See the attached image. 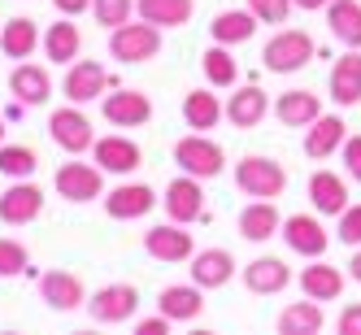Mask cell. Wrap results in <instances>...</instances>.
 I'll return each instance as SVG.
<instances>
[{
  "label": "cell",
  "mask_w": 361,
  "mask_h": 335,
  "mask_svg": "<svg viewBox=\"0 0 361 335\" xmlns=\"http://www.w3.org/2000/svg\"><path fill=\"white\" fill-rule=\"evenodd\" d=\"M83 309L100 327H122V322H131L135 309H140V288L135 283H105V288H96L87 296Z\"/></svg>",
  "instance_id": "obj_5"
},
{
  "label": "cell",
  "mask_w": 361,
  "mask_h": 335,
  "mask_svg": "<svg viewBox=\"0 0 361 335\" xmlns=\"http://www.w3.org/2000/svg\"><path fill=\"white\" fill-rule=\"evenodd\" d=\"M335 331H340V335H361V300L340 309V318H335Z\"/></svg>",
  "instance_id": "obj_42"
},
{
  "label": "cell",
  "mask_w": 361,
  "mask_h": 335,
  "mask_svg": "<svg viewBox=\"0 0 361 335\" xmlns=\"http://www.w3.org/2000/svg\"><path fill=\"white\" fill-rule=\"evenodd\" d=\"M326 27L344 48H361V0H331Z\"/></svg>",
  "instance_id": "obj_33"
},
{
  "label": "cell",
  "mask_w": 361,
  "mask_h": 335,
  "mask_svg": "<svg viewBox=\"0 0 361 335\" xmlns=\"http://www.w3.org/2000/svg\"><path fill=\"white\" fill-rule=\"evenodd\" d=\"M39 152L31 144H0V174L5 178H35Z\"/></svg>",
  "instance_id": "obj_36"
},
{
  "label": "cell",
  "mask_w": 361,
  "mask_h": 335,
  "mask_svg": "<svg viewBox=\"0 0 361 335\" xmlns=\"http://www.w3.org/2000/svg\"><path fill=\"white\" fill-rule=\"evenodd\" d=\"M314 57H318V44H314V35L300 31V27H279L266 39V48H262V66L270 74H296Z\"/></svg>",
  "instance_id": "obj_1"
},
{
  "label": "cell",
  "mask_w": 361,
  "mask_h": 335,
  "mask_svg": "<svg viewBox=\"0 0 361 335\" xmlns=\"http://www.w3.org/2000/svg\"><path fill=\"white\" fill-rule=\"evenodd\" d=\"M322 322H326L322 318V300H309L305 296V300H292L288 309H283L274 327L283 335H314V331H322Z\"/></svg>",
  "instance_id": "obj_35"
},
{
  "label": "cell",
  "mask_w": 361,
  "mask_h": 335,
  "mask_svg": "<svg viewBox=\"0 0 361 335\" xmlns=\"http://www.w3.org/2000/svg\"><path fill=\"white\" fill-rule=\"evenodd\" d=\"M39 300L48 309H57V314H74V309L87 305V288L79 274L70 270H44L39 274Z\"/></svg>",
  "instance_id": "obj_15"
},
{
  "label": "cell",
  "mask_w": 361,
  "mask_h": 335,
  "mask_svg": "<svg viewBox=\"0 0 361 335\" xmlns=\"http://www.w3.org/2000/svg\"><path fill=\"white\" fill-rule=\"evenodd\" d=\"M100 114H105L109 126H148L152 122V100L135 87H114L109 96H100Z\"/></svg>",
  "instance_id": "obj_14"
},
{
  "label": "cell",
  "mask_w": 361,
  "mask_h": 335,
  "mask_svg": "<svg viewBox=\"0 0 361 335\" xmlns=\"http://www.w3.org/2000/svg\"><path fill=\"white\" fill-rule=\"evenodd\" d=\"M18 274H35L31 270V252L22 240L0 236V279H18Z\"/></svg>",
  "instance_id": "obj_37"
},
{
  "label": "cell",
  "mask_w": 361,
  "mask_h": 335,
  "mask_svg": "<svg viewBox=\"0 0 361 335\" xmlns=\"http://www.w3.org/2000/svg\"><path fill=\"white\" fill-rule=\"evenodd\" d=\"M161 53V27L152 22H122L109 31V57H118L122 66H144Z\"/></svg>",
  "instance_id": "obj_3"
},
{
  "label": "cell",
  "mask_w": 361,
  "mask_h": 335,
  "mask_svg": "<svg viewBox=\"0 0 361 335\" xmlns=\"http://www.w3.org/2000/svg\"><path fill=\"white\" fill-rule=\"evenodd\" d=\"M300 292L309 296V300H340L344 296V270H335V266H326L322 257H314V266H305L300 270Z\"/></svg>",
  "instance_id": "obj_27"
},
{
  "label": "cell",
  "mask_w": 361,
  "mask_h": 335,
  "mask_svg": "<svg viewBox=\"0 0 361 335\" xmlns=\"http://www.w3.org/2000/svg\"><path fill=\"white\" fill-rule=\"evenodd\" d=\"M48 135H53V144L66 152V157H83V152H92V144H96V126L87 122L83 105L70 100V105L48 114Z\"/></svg>",
  "instance_id": "obj_4"
},
{
  "label": "cell",
  "mask_w": 361,
  "mask_h": 335,
  "mask_svg": "<svg viewBox=\"0 0 361 335\" xmlns=\"http://www.w3.org/2000/svg\"><path fill=\"white\" fill-rule=\"evenodd\" d=\"M44 44L35 18H9L5 27H0V53H5L9 61H27L35 57V48Z\"/></svg>",
  "instance_id": "obj_28"
},
{
  "label": "cell",
  "mask_w": 361,
  "mask_h": 335,
  "mask_svg": "<svg viewBox=\"0 0 361 335\" xmlns=\"http://www.w3.org/2000/svg\"><path fill=\"white\" fill-rule=\"evenodd\" d=\"M331 0H296V9H326Z\"/></svg>",
  "instance_id": "obj_46"
},
{
  "label": "cell",
  "mask_w": 361,
  "mask_h": 335,
  "mask_svg": "<svg viewBox=\"0 0 361 335\" xmlns=\"http://www.w3.org/2000/svg\"><path fill=\"white\" fill-rule=\"evenodd\" d=\"M53 9L61 18H79V13H92V0H53Z\"/></svg>",
  "instance_id": "obj_44"
},
{
  "label": "cell",
  "mask_w": 361,
  "mask_h": 335,
  "mask_svg": "<svg viewBox=\"0 0 361 335\" xmlns=\"http://www.w3.org/2000/svg\"><path fill=\"white\" fill-rule=\"evenodd\" d=\"M340 162H344V174L353 178V183H361V135H348V140H344Z\"/></svg>",
  "instance_id": "obj_41"
},
{
  "label": "cell",
  "mask_w": 361,
  "mask_h": 335,
  "mask_svg": "<svg viewBox=\"0 0 361 335\" xmlns=\"http://www.w3.org/2000/svg\"><path fill=\"white\" fill-rule=\"evenodd\" d=\"M92 162L105 170V174L126 178V174H135V170L144 166V148H140L131 135H100V140L92 144Z\"/></svg>",
  "instance_id": "obj_13"
},
{
  "label": "cell",
  "mask_w": 361,
  "mask_h": 335,
  "mask_svg": "<svg viewBox=\"0 0 361 335\" xmlns=\"http://www.w3.org/2000/svg\"><path fill=\"white\" fill-rule=\"evenodd\" d=\"M157 314H166L170 322H196L204 314V288H196V283H170L157 296Z\"/></svg>",
  "instance_id": "obj_25"
},
{
  "label": "cell",
  "mask_w": 361,
  "mask_h": 335,
  "mask_svg": "<svg viewBox=\"0 0 361 335\" xmlns=\"http://www.w3.org/2000/svg\"><path fill=\"white\" fill-rule=\"evenodd\" d=\"M174 322L166 318V314H157V318H140V327H135V335H166Z\"/></svg>",
  "instance_id": "obj_43"
},
{
  "label": "cell",
  "mask_w": 361,
  "mask_h": 335,
  "mask_svg": "<svg viewBox=\"0 0 361 335\" xmlns=\"http://www.w3.org/2000/svg\"><path fill=\"white\" fill-rule=\"evenodd\" d=\"M200 74H204V83L209 87H235L240 83V66H235V57H231V48L226 44H209L200 53Z\"/></svg>",
  "instance_id": "obj_34"
},
{
  "label": "cell",
  "mask_w": 361,
  "mask_h": 335,
  "mask_svg": "<svg viewBox=\"0 0 361 335\" xmlns=\"http://www.w3.org/2000/svg\"><path fill=\"white\" fill-rule=\"evenodd\" d=\"M144 252L152 262H161V266H183V262H192L196 240H192V231L183 222H161V226H148Z\"/></svg>",
  "instance_id": "obj_8"
},
{
  "label": "cell",
  "mask_w": 361,
  "mask_h": 335,
  "mask_svg": "<svg viewBox=\"0 0 361 335\" xmlns=\"http://www.w3.org/2000/svg\"><path fill=\"white\" fill-rule=\"evenodd\" d=\"M335 240L357 248L361 244V205H348V209L340 214V226H335Z\"/></svg>",
  "instance_id": "obj_40"
},
{
  "label": "cell",
  "mask_w": 361,
  "mask_h": 335,
  "mask_svg": "<svg viewBox=\"0 0 361 335\" xmlns=\"http://www.w3.org/2000/svg\"><path fill=\"white\" fill-rule=\"evenodd\" d=\"M270 114L279 118V126L305 131V126H314V122L322 118V100H318V92H309V87H292V92H283V96L274 100Z\"/></svg>",
  "instance_id": "obj_21"
},
{
  "label": "cell",
  "mask_w": 361,
  "mask_h": 335,
  "mask_svg": "<svg viewBox=\"0 0 361 335\" xmlns=\"http://www.w3.org/2000/svg\"><path fill=\"white\" fill-rule=\"evenodd\" d=\"M109 87H118L109 79V70L92 61V57H79V61H70L66 66V79H61V92L66 100H74V105H92V100H100Z\"/></svg>",
  "instance_id": "obj_9"
},
{
  "label": "cell",
  "mask_w": 361,
  "mask_h": 335,
  "mask_svg": "<svg viewBox=\"0 0 361 335\" xmlns=\"http://www.w3.org/2000/svg\"><path fill=\"white\" fill-rule=\"evenodd\" d=\"M348 274H353V279H357V283H361V244H357V248H353V262H348Z\"/></svg>",
  "instance_id": "obj_45"
},
{
  "label": "cell",
  "mask_w": 361,
  "mask_h": 335,
  "mask_svg": "<svg viewBox=\"0 0 361 335\" xmlns=\"http://www.w3.org/2000/svg\"><path fill=\"white\" fill-rule=\"evenodd\" d=\"M279 231H283V214H279L274 200H248L240 209V236L248 244H266V240L279 236Z\"/></svg>",
  "instance_id": "obj_26"
},
{
  "label": "cell",
  "mask_w": 361,
  "mask_h": 335,
  "mask_svg": "<svg viewBox=\"0 0 361 335\" xmlns=\"http://www.w3.org/2000/svg\"><path fill=\"white\" fill-rule=\"evenodd\" d=\"M135 13L161 31H174V27H188L192 22L196 0H135Z\"/></svg>",
  "instance_id": "obj_32"
},
{
  "label": "cell",
  "mask_w": 361,
  "mask_h": 335,
  "mask_svg": "<svg viewBox=\"0 0 361 335\" xmlns=\"http://www.w3.org/2000/svg\"><path fill=\"white\" fill-rule=\"evenodd\" d=\"M131 13H135V0H92V18L105 31L122 27V22H131Z\"/></svg>",
  "instance_id": "obj_38"
},
{
  "label": "cell",
  "mask_w": 361,
  "mask_h": 335,
  "mask_svg": "<svg viewBox=\"0 0 361 335\" xmlns=\"http://www.w3.org/2000/svg\"><path fill=\"white\" fill-rule=\"evenodd\" d=\"M248 9L257 13V22H262V27H283V22L292 18L296 0H248Z\"/></svg>",
  "instance_id": "obj_39"
},
{
  "label": "cell",
  "mask_w": 361,
  "mask_h": 335,
  "mask_svg": "<svg viewBox=\"0 0 361 335\" xmlns=\"http://www.w3.org/2000/svg\"><path fill=\"white\" fill-rule=\"evenodd\" d=\"M326 96L340 109H357L361 105V48H348L344 57H335L331 79H326Z\"/></svg>",
  "instance_id": "obj_18"
},
{
  "label": "cell",
  "mask_w": 361,
  "mask_h": 335,
  "mask_svg": "<svg viewBox=\"0 0 361 335\" xmlns=\"http://www.w3.org/2000/svg\"><path fill=\"white\" fill-rule=\"evenodd\" d=\"M283 244H288L296 257H326L331 248V236H326V226H322V214H288L283 218Z\"/></svg>",
  "instance_id": "obj_11"
},
{
  "label": "cell",
  "mask_w": 361,
  "mask_h": 335,
  "mask_svg": "<svg viewBox=\"0 0 361 335\" xmlns=\"http://www.w3.org/2000/svg\"><path fill=\"white\" fill-rule=\"evenodd\" d=\"M270 109H274L270 96L257 87V83H248V87H240V92H231V100H226V122L235 126V131H252V126L266 122Z\"/></svg>",
  "instance_id": "obj_24"
},
{
  "label": "cell",
  "mask_w": 361,
  "mask_h": 335,
  "mask_svg": "<svg viewBox=\"0 0 361 335\" xmlns=\"http://www.w3.org/2000/svg\"><path fill=\"white\" fill-rule=\"evenodd\" d=\"M5 131H9V126H5V114H0V144H5Z\"/></svg>",
  "instance_id": "obj_47"
},
{
  "label": "cell",
  "mask_w": 361,
  "mask_h": 335,
  "mask_svg": "<svg viewBox=\"0 0 361 335\" xmlns=\"http://www.w3.org/2000/svg\"><path fill=\"white\" fill-rule=\"evenodd\" d=\"M235 188L252 200H274L288 192V170L274 157H244L235 162Z\"/></svg>",
  "instance_id": "obj_7"
},
{
  "label": "cell",
  "mask_w": 361,
  "mask_h": 335,
  "mask_svg": "<svg viewBox=\"0 0 361 335\" xmlns=\"http://www.w3.org/2000/svg\"><path fill=\"white\" fill-rule=\"evenodd\" d=\"M174 166L204 183V178H218L226 170V152L218 140H209V131H192L174 144Z\"/></svg>",
  "instance_id": "obj_2"
},
{
  "label": "cell",
  "mask_w": 361,
  "mask_h": 335,
  "mask_svg": "<svg viewBox=\"0 0 361 335\" xmlns=\"http://www.w3.org/2000/svg\"><path fill=\"white\" fill-rule=\"evenodd\" d=\"M44 214V188L35 178H9V188L0 192V222L5 226H31Z\"/></svg>",
  "instance_id": "obj_10"
},
{
  "label": "cell",
  "mask_w": 361,
  "mask_h": 335,
  "mask_svg": "<svg viewBox=\"0 0 361 335\" xmlns=\"http://www.w3.org/2000/svg\"><path fill=\"white\" fill-rule=\"evenodd\" d=\"M161 209H166L170 222H183V226L200 222L204 218V188H200V178L178 170V178H170L166 192H161Z\"/></svg>",
  "instance_id": "obj_12"
},
{
  "label": "cell",
  "mask_w": 361,
  "mask_h": 335,
  "mask_svg": "<svg viewBox=\"0 0 361 335\" xmlns=\"http://www.w3.org/2000/svg\"><path fill=\"white\" fill-rule=\"evenodd\" d=\"M257 13L252 9H222L214 22H209V35H214V44H226V48H235V44H248L252 35H257Z\"/></svg>",
  "instance_id": "obj_30"
},
{
  "label": "cell",
  "mask_w": 361,
  "mask_h": 335,
  "mask_svg": "<svg viewBox=\"0 0 361 335\" xmlns=\"http://www.w3.org/2000/svg\"><path fill=\"white\" fill-rule=\"evenodd\" d=\"M344 140H348V126H344V118L340 114H322L314 126H305V157L309 162H326V157H335V152L344 148Z\"/></svg>",
  "instance_id": "obj_22"
},
{
  "label": "cell",
  "mask_w": 361,
  "mask_h": 335,
  "mask_svg": "<svg viewBox=\"0 0 361 335\" xmlns=\"http://www.w3.org/2000/svg\"><path fill=\"white\" fill-rule=\"evenodd\" d=\"M9 92H13L18 105L39 109V105H48V100H53V74H48L44 66H35V61H13Z\"/></svg>",
  "instance_id": "obj_17"
},
{
  "label": "cell",
  "mask_w": 361,
  "mask_h": 335,
  "mask_svg": "<svg viewBox=\"0 0 361 335\" xmlns=\"http://www.w3.org/2000/svg\"><path fill=\"white\" fill-rule=\"evenodd\" d=\"M157 192H152L148 183H118L114 192H105V214L114 222H135V218H148L152 209H157Z\"/></svg>",
  "instance_id": "obj_16"
},
{
  "label": "cell",
  "mask_w": 361,
  "mask_h": 335,
  "mask_svg": "<svg viewBox=\"0 0 361 335\" xmlns=\"http://www.w3.org/2000/svg\"><path fill=\"white\" fill-rule=\"evenodd\" d=\"M188 270H192L196 288L218 292V288H226V283L235 279V257H231L226 248H196L192 262H188Z\"/></svg>",
  "instance_id": "obj_20"
},
{
  "label": "cell",
  "mask_w": 361,
  "mask_h": 335,
  "mask_svg": "<svg viewBox=\"0 0 361 335\" xmlns=\"http://www.w3.org/2000/svg\"><path fill=\"white\" fill-rule=\"evenodd\" d=\"M53 192L70 205H92L96 196H105V170L96 162H61L53 174Z\"/></svg>",
  "instance_id": "obj_6"
},
{
  "label": "cell",
  "mask_w": 361,
  "mask_h": 335,
  "mask_svg": "<svg viewBox=\"0 0 361 335\" xmlns=\"http://www.w3.org/2000/svg\"><path fill=\"white\" fill-rule=\"evenodd\" d=\"M222 118H226V105L218 100V92L196 87V92L183 96V122L192 126V131H214Z\"/></svg>",
  "instance_id": "obj_31"
},
{
  "label": "cell",
  "mask_w": 361,
  "mask_h": 335,
  "mask_svg": "<svg viewBox=\"0 0 361 335\" xmlns=\"http://www.w3.org/2000/svg\"><path fill=\"white\" fill-rule=\"evenodd\" d=\"M288 283H292V266L283 257H257L244 266V288L252 296H279L288 292Z\"/></svg>",
  "instance_id": "obj_23"
},
{
  "label": "cell",
  "mask_w": 361,
  "mask_h": 335,
  "mask_svg": "<svg viewBox=\"0 0 361 335\" xmlns=\"http://www.w3.org/2000/svg\"><path fill=\"white\" fill-rule=\"evenodd\" d=\"M79 53H83V35H79V27H74V18H61V22H53V27L44 31V57L53 66L79 61Z\"/></svg>",
  "instance_id": "obj_29"
},
{
  "label": "cell",
  "mask_w": 361,
  "mask_h": 335,
  "mask_svg": "<svg viewBox=\"0 0 361 335\" xmlns=\"http://www.w3.org/2000/svg\"><path fill=\"white\" fill-rule=\"evenodd\" d=\"M309 205H314V214L322 218H340L348 209V178L335 174V170H314L309 174Z\"/></svg>",
  "instance_id": "obj_19"
}]
</instances>
